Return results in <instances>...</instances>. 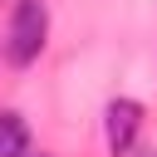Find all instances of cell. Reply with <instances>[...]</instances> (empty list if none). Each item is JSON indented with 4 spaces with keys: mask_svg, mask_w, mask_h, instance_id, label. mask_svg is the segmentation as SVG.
I'll list each match as a JSON object with an SVG mask.
<instances>
[{
    "mask_svg": "<svg viewBox=\"0 0 157 157\" xmlns=\"http://www.w3.org/2000/svg\"><path fill=\"white\" fill-rule=\"evenodd\" d=\"M44 39H49V10H44V0H15L10 29H5V59L25 69V64L39 59Z\"/></svg>",
    "mask_w": 157,
    "mask_h": 157,
    "instance_id": "cell-1",
    "label": "cell"
},
{
    "mask_svg": "<svg viewBox=\"0 0 157 157\" xmlns=\"http://www.w3.org/2000/svg\"><path fill=\"white\" fill-rule=\"evenodd\" d=\"M142 132V103L137 98H113L103 108V137H108V152L113 157H128L132 142Z\"/></svg>",
    "mask_w": 157,
    "mask_h": 157,
    "instance_id": "cell-2",
    "label": "cell"
},
{
    "mask_svg": "<svg viewBox=\"0 0 157 157\" xmlns=\"http://www.w3.org/2000/svg\"><path fill=\"white\" fill-rule=\"evenodd\" d=\"M29 152V128L15 108H0V157H25Z\"/></svg>",
    "mask_w": 157,
    "mask_h": 157,
    "instance_id": "cell-3",
    "label": "cell"
},
{
    "mask_svg": "<svg viewBox=\"0 0 157 157\" xmlns=\"http://www.w3.org/2000/svg\"><path fill=\"white\" fill-rule=\"evenodd\" d=\"M25 157H29V152H25ZM34 157H49V152H34Z\"/></svg>",
    "mask_w": 157,
    "mask_h": 157,
    "instance_id": "cell-4",
    "label": "cell"
}]
</instances>
